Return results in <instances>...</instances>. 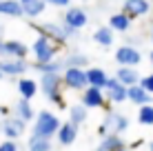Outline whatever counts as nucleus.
Returning <instances> with one entry per match:
<instances>
[{
	"mask_svg": "<svg viewBox=\"0 0 153 151\" xmlns=\"http://www.w3.org/2000/svg\"><path fill=\"white\" fill-rule=\"evenodd\" d=\"M126 129H129V118H126L124 113L111 109V111H107L102 124L98 127V136L102 138V136H107V133H118V136H122Z\"/></svg>",
	"mask_w": 153,
	"mask_h": 151,
	"instance_id": "nucleus-4",
	"label": "nucleus"
},
{
	"mask_svg": "<svg viewBox=\"0 0 153 151\" xmlns=\"http://www.w3.org/2000/svg\"><path fill=\"white\" fill-rule=\"evenodd\" d=\"M109 27H111L113 33H115V31L124 33V31H129V27H131V18H129L126 13L118 11V13H113L111 18H109Z\"/></svg>",
	"mask_w": 153,
	"mask_h": 151,
	"instance_id": "nucleus-24",
	"label": "nucleus"
},
{
	"mask_svg": "<svg viewBox=\"0 0 153 151\" xmlns=\"http://www.w3.org/2000/svg\"><path fill=\"white\" fill-rule=\"evenodd\" d=\"M115 62L120 67H138L142 62V54L133 45H122L115 49Z\"/></svg>",
	"mask_w": 153,
	"mask_h": 151,
	"instance_id": "nucleus-8",
	"label": "nucleus"
},
{
	"mask_svg": "<svg viewBox=\"0 0 153 151\" xmlns=\"http://www.w3.org/2000/svg\"><path fill=\"white\" fill-rule=\"evenodd\" d=\"M140 71L135 69V67H120L118 71H115V80H120L124 87H135L140 85Z\"/></svg>",
	"mask_w": 153,
	"mask_h": 151,
	"instance_id": "nucleus-17",
	"label": "nucleus"
},
{
	"mask_svg": "<svg viewBox=\"0 0 153 151\" xmlns=\"http://www.w3.org/2000/svg\"><path fill=\"white\" fill-rule=\"evenodd\" d=\"M149 151H153V142H149Z\"/></svg>",
	"mask_w": 153,
	"mask_h": 151,
	"instance_id": "nucleus-35",
	"label": "nucleus"
},
{
	"mask_svg": "<svg viewBox=\"0 0 153 151\" xmlns=\"http://www.w3.org/2000/svg\"><path fill=\"white\" fill-rule=\"evenodd\" d=\"M89 118V109L84 105H71L69 107V122H73L76 127H80V124L87 122Z\"/></svg>",
	"mask_w": 153,
	"mask_h": 151,
	"instance_id": "nucleus-28",
	"label": "nucleus"
},
{
	"mask_svg": "<svg viewBox=\"0 0 153 151\" xmlns=\"http://www.w3.org/2000/svg\"><path fill=\"white\" fill-rule=\"evenodd\" d=\"M87 22H89V13L84 11L82 7H69L65 11V16H62V25L76 29V31H80L82 27H87Z\"/></svg>",
	"mask_w": 153,
	"mask_h": 151,
	"instance_id": "nucleus-9",
	"label": "nucleus"
},
{
	"mask_svg": "<svg viewBox=\"0 0 153 151\" xmlns=\"http://www.w3.org/2000/svg\"><path fill=\"white\" fill-rule=\"evenodd\" d=\"M2 42H4V40H2V38H0V47H2Z\"/></svg>",
	"mask_w": 153,
	"mask_h": 151,
	"instance_id": "nucleus-39",
	"label": "nucleus"
},
{
	"mask_svg": "<svg viewBox=\"0 0 153 151\" xmlns=\"http://www.w3.org/2000/svg\"><path fill=\"white\" fill-rule=\"evenodd\" d=\"M38 82L31 80V78H20L18 80V91H20V98H25V100H31V98L38 93Z\"/></svg>",
	"mask_w": 153,
	"mask_h": 151,
	"instance_id": "nucleus-25",
	"label": "nucleus"
},
{
	"mask_svg": "<svg viewBox=\"0 0 153 151\" xmlns=\"http://www.w3.org/2000/svg\"><path fill=\"white\" fill-rule=\"evenodd\" d=\"M62 85L73 91H84L89 87L87 82V69H65L62 71Z\"/></svg>",
	"mask_w": 153,
	"mask_h": 151,
	"instance_id": "nucleus-7",
	"label": "nucleus"
},
{
	"mask_svg": "<svg viewBox=\"0 0 153 151\" xmlns=\"http://www.w3.org/2000/svg\"><path fill=\"white\" fill-rule=\"evenodd\" d=\"M27 45L20 40H4L0 47V58H11V60H25L27 58Z\"/></svg>",
	"mask_w": 153,
	"mask_h": 151,
	"instance_id": "nucleus-11",
	"label": "nucleus"
},
{
	"mask_svg": "<svg viewBox=\"0 0 153 151\" xmlns=\"http://www.w3.org/2000/svg\"><path fill=\"white\" fill-rule=\"evenodd\" d=\"M0 2H2V0H0Z\"/></svg>",
	"mask_w": 153,
	"mask_h": 151,
	"instance_id": "nucleus-41",
	"label": "nucleus"
},
{
	"mask_svg": "<svg viewBox=\"0 0 153 151\" xmlns=\"http://www.w3.org/2000/svg\"><path fill=\"white\" fill-rule=\"evenodd\" d=\"M107 80H109V74L102 69V67H89V69H87V82H89V87H96V89H102L104 91Z\"/></svg>",
	"mask_w": 153,
	"mask_h": 151,
	"instance_id": "nucleus-18",
	"label": "nucleus"
},
{
	"mask_svg": "<svg viewBox=\"0 0 153 151\" xmlns=\"http://www.w3.org/2000/svg\"><path fill=\"white\" fill-rule=\"evenodd\" d=\"M126 100L131 102V105H135V107H144V105H153V96L151 93H146L144 89H142L140 85H135V87H129V93H126Z\"/></svg>",
	"mask_w": 153,
	"mask_h": 151,
	"instance_id": "nucleus-16",
	"label": "nucleus"
},
{
	"mask_svg": "<svg viewBox=\"0 0 153 151\" xmlns=\"http://www.w3.org/2000/svg\"><path fill=\"white\" fill-rule=\"evenodd\" d=\"M0 151H18V142L16 140H4V142H0Z\"/></svg>",
	"mask_w": 153,
	"mask_h": 151,
	"instance_id": "nucleus-31",
	"label": "nucleus"
},
{
	"mask_svg": "<svg viewBox=\"0 0 153 151\" xmlns=\"http://www.w3.org/2000/svg\"><path fill=\"white\" fill-rule=\"evenodd\" d=\"M122 151H133V149H129V147H126V149H122Z\"/></svg>",
	"mask_w": 153,
	"mask_h": 151,
	"instance_id": "nucleus-37",
	"label": "nucleus"
},
{
	"mask_svg": "<svg viewBox=\"0 0 153 151\" xmlns=\"http://www.w3.org/2000/svg\"><path fill=\"white\" fill-rule=\"evenodd\" d=\"M140 87H142L146 93H151V96H153V74L142 76V78H140Z\"/></svg>",
	"mask_w": 153,
	"mask_h": 151,
	"instance_id": "nucleus-30",
	"label": "nucleus"
},
{
	"mask_svg": "<svg viewBox=\"0 0 153 151\" xmlns=\"http://www.w3.org/2000/svg\"><path fill=\"white\" fill-rule=\"evenodd\" d=\"M80 105H84L87 109H104V111H111L113 107H109L107 98H104L102 89H96V87H87L80 96Z\"/></svg>",
	"mask_w": 153,
	"mask_h": 151,
	"instance_id": "nucleus-5",
	"label": "nucleus"
},
{
	"mask_svg": "<svg viewBox=\"0 0 153 151\" xmlns=\"http://www.w3.org/2000/svg\"><path fill=\"white\" fill-rule=\"evenodd\" d=\"M76 138H78V127L73 122H62L60 124V129H58V133H56V140H58V144H62V147H69V144L76 142Z\"/></svg>",
	"mask_w": 153,
	"mask_h": 151,
	"instance_id": "nucleus-14",
	"label": "nucleus"
},
{
	"mask_svg": "<svg viewBox=\"0 0 153 151\" xmlns=\"http://www.w3.org/2000/svg\"><path fill=\"white\" fill-rule=\"evenodd\" d=\"M51 147H53L51 138H45V136H36V133H31L29 140H27V149L29 151H51Z\"/></svg>",
	"mask_w": 153,
	"mask_h": 151,
	"instance_id": "nucleus-26",
	"label": "nucleus"
},
{
	"mask_svg": "<svg viewBox=\"0 0 153 151\" xmlns=\"http://www.w3.org/2000/svg\"><path fill=\"white\" fill-rule=\"evenodd\" d=\"M60 47H62V45H58L56 40L49 38V36L40 33L38 38L33 40V45H31V54H33L36 65H49V62H53V60L58 58Z\"/></svg>",
	"mask_w": 153,
	"mask_h": 151,
	"instance_id": "nucleus-1",
	"label": "nucleus"
},
{
	"mask_svg": "<svg viewBox=\"0 0 153 151\" xmlns=\"http://www.w3.org/2000/svg\"><path fill=\"white\" fill-rule=\"evenodd\" d=\"M38 87L42 89V93L49 98V102L58 105L60 109H67L65 100H62V89H60L62 87V74H42Z\"/></svg>",
	"mask_w": 153,
	"mask_h": 151,
	"instance_id": "nucleus-2",
	"label": "nucleus"
},
{
	"mask_svg": "<svg viewBox=\"0 0 153 151\" xmlns=\"http://www.w3.org/2000/svg\"><path fill=\"white\" fill-rule=\"evenodd\" d=\"M122 149H126V142L118 133H107V136H102L100 144L96 147V151H122Z\"/></svg>",
	"mask_w": 153,
	"mask_h": 151,
	"instance_id": "nucleus-15",
	"label": "nucleus"
},
{
	"mask_svg": "<svg viewBox=\"0 0 153 151\" xmlns=\"http://www.w3.org/2000/svg\"><path fill=\"white\" fill-rule=\"evenodd\" d=\"M0 36H2V25H0Z\"/></svg>",
	"mask_w": 153,
	"mask_h": 151,
	"instance_id": "nucleus-38",
	"label": "nucleus"
},
{
	"mask_svg": "<svg viewBox=\"0 0 153 151\" xmlns=\"http://www.w3.org/2000/svg\"><path fill=\"white\" fill-rule=\"evenodd\" d=\"M2 78H4V76H2V74H0V80H2Z\"/></svg>",
	"mask_w": 153,
	"mask_h": 151,
	"instance_id": "nucleus-40",
	"label": "nucleus"
},
{
	"mask_svg": "<svg viewBox=\"0 0 153 151\" xmlns=\"http://www.w3.org/2000/svg\"><path fill=\"white\" fill-rule=\"evenodd\" d=\"M151 42H153V27H151Z\"/></svg>",
	"mask_w": 153,
	"mask_h": 151,
	"instance_id": "nucleus-36",
	"label": "nucleus"
},
{
	"mask_svg": "<svg viewBox=\"0 0 153 151\" xmlns=\"http://www.w3.org/2000/svg\"><path fill=\"white\" fill-rule=\"evenodd\" d=\"M11 113H13L16 118H20L22 122H31V120H36V111H33V107H31V100H25V98H20V100L13 105Z\"/></svg>",
	"mask_w": 153,
	"mask_h": 151,
	"instance_id": "nucleus-19",
	"label": "nucleus"
},
{
	"mask_svg": "<svg viewBox=\"0 0 153 151\" xmlns=\"http://www.w3.org/2000/svg\"><path fill=\"white\" fill-rule=\"evenodd\" d=\"M45 4H53V7H67V9H69L71 0H45Z\"/></svg>",
	"mask_w": 153,
	"mask_h": 151,
	"instance_id": "nucleus-32",
	"label": "nucleus"
},
{
	"mask_svg": "<svg viewBox=\"0 0 153 151\" xmlns=\"http://www.w3.org/2000/svg\"><path fill=\"white\" fill-rule=\"evenodd\" d=\"M60 118L56 116L53 111H40V113H36V120H33V131L31 133H36V136H45V138H53L56 133H58V129H60Z\"/></svg>",
	"mask_w": 153,
	"mask_h": 151,
	"instance_id": "nucleus-3",
	"label": "nucleus"
},
{
	"mask_svg": "<svg viewBox=\"0 0 153 151\" xmlns=\"http://www.w3.org/2000/svg\"><path fill=\"white\" fill-rule=\"evenodd\" d=\"M151 11V2L149 0H124L122 2V13H126L131 20L142 18Z\"/></svg>",
	"mask_w": 153,
	"mask_h": 151,
	"instance_id": "nucleus-12",
	"label": "nucleus"
},
{
	"mask_svg": "<svg viewBox=\"0 0 153 151\" xmlns=\"http://www.w3.org/2000/svg\"><path fill=\"white\" fill-rule=\"evenodd\" d=\"M113 40H115V36H113V31H111V27H109V25L98 27L96 31H93V42L100 45V47H111Z\"/></svg>",
	"mask_w": 153,
	"mask_h": 151,
	"instance_id": "nucleus-23",
	"label": "nucleus"
},
{
	"mask_svg": "<svg viewBox=\"0 0 153 151\" xmlns=\"http://www.w3.org/2000/svg\"><path fill=\"white\" fill-rule=\"evenodd\" d=\"M126 93H129V87H124L120 80H115V76H109L107 87H104V98H107L109 105H122V102H126Z\"/></svg>",
	"mask_w": 153,
	"mask_h": 151,
	"instance_id": "nucleus-6",
	"label": "nucleus"
},
{
	"mask_svg": "<svg viewBox=\"0 0 153 151\" xmlns=\"http://www.w3.org/2000/svg\"><path fill=\"white\" fill-rule=\"evenodd\" d=\"M20 4H22L25 16H29V18H38L47 7L45 0H20Z\"/></svg>",
	"mask_w": 153,
	"mask_h": 151,
	"instance_id": "nucleus-27",
	"label": "nucleus"
},
{
	"mask_svg": "<svg viewBox=\"0 0 153 151\" xmlns=\"http://www.w3.org/2000/svg\"><path fill=\"white\" fill-rule=\"evenodd\" d=\"M27 69H29L27 60H11V58L0 60V74L2 76H22Z\"/></svg>",
	"mask_w": 153,
	"mask_h": 151,
	"instance_id": "nucleus-13",
	"label": "nucleus"
},
{
	"mask_svg": "<svg viewBox=\"0 0 153 151\" xmlns=\"http://www.w3.org/2000/svg\"><path fill=\"white\" fill-rule=\"evenodd\" d=\"M0 113H2L4 118H9V113H11V109H9V107H0Z\"/></svg>",
	"mask_w": 153,
	"mask_h": 151,
	"instance_id": "nucleus-33",
	"label": "nucleus"
},
{
	"mask_svg": "<svg viewBox=\"0 0 153 151\" xmlns=\"http://www.w3.org/2000/svg\"><path fill=\"white\" fill-rule=\"evenodd\" d=\"M149 62L153 65V49H151V54H149Z\"/></svg>",
	"mask_w": 153,
	"mask_h": 151,
	"instance_id": "nucleus-34",
	"label": "nucleus"
},
{
	"mask_svg": "<svg viewBox=\"0 0 153 151\" xmlns=\"http://www.w3.org/2000/svg\"><path fill=\"white\" fill-rule=\"evenodd\" d=\"M40 29H42V33L49 36L51 40H56L58 45H65V42H67V33H65L62 22H60V25H58V22H45Z\"/></svg>",
	"mask_w": 153,
	"mask_h": 151,
	"instance_id": "nucleus-20",
	"label": "nucleus"
},
{
	"mask_svg": "<svg viewBox=\"0 0 153 151\" xmlns=\"http://www.w3.org/2000/svg\"><path fill=\"white\" fill-rule=\"evenodd\" d=\"M0 16H9V18H22V4L20 0H2L0 2Z\"/></svg>",
	"mask_w": 153,
	"mask_h": 151,
	"instance_id": "nucleus-22",
	"label": "nucleus"
},
{
	"mask_svg": "<svg viewBox=\"0 0 153 151\" xmlns=\"http://www.w3.org/2000/svg\"><path fill=\"white\" fill-rule=\"evenodd\" d=\"M62 62H65V69H87L89 58L84 54H80V51H71V54H67L62 58Z\"/></svg>",
	"mask_w": 153,
	"mask_h": 151,
	"instance_id": "nucleus-21",
	"label": "nucleus"
},
{
	"mask_svg": "<svg viewBox=\"0 0 153 151\" xmlns=\"http://www.w3.org/2000/svg\"><path fill=\"white\" fill-rule=\"evenodd\" d=\"M138 122L142 127H153V105H144L138 109Z\"/></svg>",
	"mask_w": 153,
	"mask_h": 151,
	"instance_id": "nucleus-29",
	"label": "nucleus"
},
{
	"mask_svg": "<svg viewBox=\"0 0 153 151\" xmlns=\"http://www.w3.org/2000/svg\"><path fill=\"white\" fill-rule=\"evenodd\" d=\"M25 129H27V122H22L16 116H9V118H4V120L0 122V131L4 133L7 140H18L25 133Z\"/></svg>",
	"mask_w": 153,
	"mask_h": 151,
	"instance_id": "nucleus-10",
	"label": "nucleus"
}]
</instances>
